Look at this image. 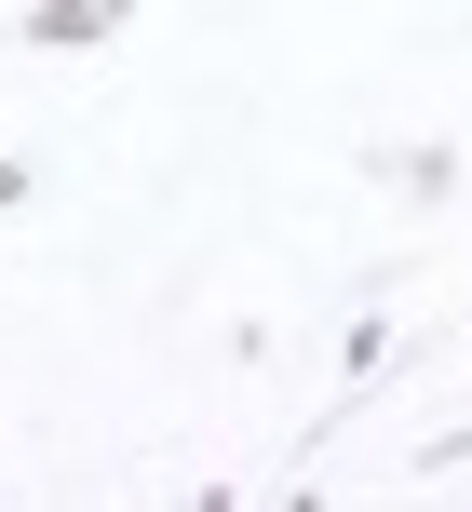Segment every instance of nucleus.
<instances>
[{
    "label": "nucleus",
    "instance_id": "nucleus-1",
    "mask_svg": "<svg viewBox=\"0 0 472 512\" xmlns=\"http://www.w3.org/2000/svg\"><path fill=\"white\" fill-rule=\"evenodd\" d=\"M122 14H135V0H27V14H14V41H41V54H81V41H108Z\"/></svg>",
    "mask_w": 472,
    "mask_h": 512
}]
</instances>
